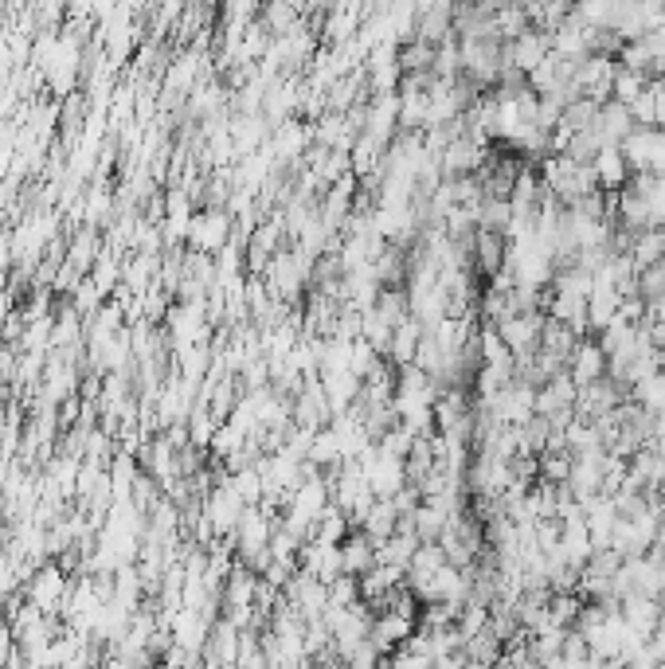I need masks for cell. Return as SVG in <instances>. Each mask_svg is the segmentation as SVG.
Wrapping results in <instances>:
<instances>
[{"label": "cell", "mask_w": 665, "mask_h": 669, "mask_svg": "<svg viewBox=\"0 0 665 669\" xmlns=\"http://www.w3.org/2000/svg\"><path fill=\"white\" fill-rule=\"evenodd\" d=\"M4 204H8V188L0 184V208H4Z\"/></svg>", "instance_id": "14"}, {"label": "cell", "mask_w": 665, "mask_h": 669, "mask_svg": "<svg viewBox=\"0 0 665 669\" xmlns=\"http://www.w3.org/2000/svg\"><path fill=\"white\" fill-rule=\"evenodd\" d=\"M646 87H650V79H646L642 71H626V67H619V71H615V87H611V102L630 106L638 94H646Z\"/></svg>", "instance_id": "8"}, {"label": "cell", "mask_w": 665, "mask_h": 669, "mask_svg": "<svg viewBox=\"0 0 665 669\" xmlns=\"http://www.w3.org/2000/svg\"><path fill=\"white\" fill-rule=\"evenodd\" d=\"M599 149H603V141L595 137V130H583L568 141V149H564V157L568 161H576V165H591L595 157H599Z\"/></svg>", "instance_id": "11"}, {"label": "cell", "mask_w": 665, "mask_h": 669, "mask_svg": "<svg viewBox=\"0 0 665 669\" xmlns=\"http://www.w3.org/2000/svg\"><path fill=\"white\" fill-rule=\"evenodd\" d=\"M231 239V220L220 208H208V212H196L192 223H188V243L196 247V255H220Z\"/></svg>", "instance_id": "1"}, {"label": "cell", "mask_w": 665, "mask_h": 669, "mask_svg": "<svg viewBox=\"0 0 665 669\" xmlns=\"http://www.w3.org/2000/svg\"><path fill=\"white\" fill-rule=\"evenodd\" d=\"M63 599V572L59 568H44L36 583H32V603L36 607H55Z\"/></svg>", "instance_id": "9"}, {"label": "cell", "mask_w": 665, "mask_h": 669, "mask_svg": "<svg viewBox=\"0 0 665 669\" xmlns=\"http://www.w3.org/2000/svg\"><path fill=\"white\" fill-rule=\"evenodd\" d=\"M595 118H599V106H595L591 98H576V102H568V106H564L560 126H564V130H572V134H583V130H591V126H595Z\"/></svg>", "instance_id": "10"}, {"label": "cell", "mask_w": 665, "mask_h": 669, "mask_svg": "<svg viewBox=\"0 0 665 669\" xmlns=\"http://www.w3.org/2000/svg\"><path fill=\"white\" fill-rule=\"evenodd\" d=\"M188 439L196 446H212V439H216V423H212V415L204 411V407H192V415H188Z\"/></svg>", "instance_id": "12"}, {"label": "cell", "mask_w": 665, "mask_h": 669, "mask_svg": "<svg viewBox=\"0 0 665 669\" xmlns=\"http://www.w3.org/2000/svg\"><path fill=\"white\" fill-rule=\"evenodd\" d=\"M630 263H634L638 274L650 267H658V263H665V227H650V231H642V235L634 239V247H630Z\"/></svg>", "instance_id": "7"}, {"label": "cell", "mask_w": 665, "mask_h": 669, "mask_svg": "<svg viewBox=\"0 0 665 669\" xmlns=\"http://www.w3.org/2000/svg\"><path fill=\"white\" fill-rule=\"evenodd\" d=\"M505 255H509V243H505V235H489V231H478L474 235V263L482 274H501L505 270Z\"/></svg>", "instance_id": "6"}, {"label": "cell", "mask_w": 665, "mask_h": 669, "mask_svg": "<svg viewBox=\"0 0 665 669\" xmlns=\"http://www.w3.org/2000/svg\"><path fill=\"white\" fill-rule=\"evenodd\" d=\"M376 153H380V141L376 137H360L356 141V149H353V169L356 173H372L376 169Z\"/></svg>", "instance_id": "13"}, {"label": "cell", "mask_w": 665, "mask_h": 669, "mask_svg": "<svg viewBox=\"0 0 665 669\" xmlns=\"http://www.w3.org/2000/svg\"><path fill=\"white\" fill-rule=\"evenodd\" d=\"M595 137L603 141V149L607 145H615V149H622V141L634 134V118H630V110L626 106H619V102H607V106H599V118H595Z\"/></svg>", "instance_id": "4"}, {"label": "cell", "mask_w": 665, "mask_h": 669, "mask_svg": "<svg viewBox=\"0 0 665 669\" xmlns=\"http://www.w3.org/2000/svg\"><path fill=\"white\" fill-rule=\"evenodd\" d=\"M568 376L576 380V388H591V384H599V380H607V353L599 349V341H579L572 360H568Z\"/></svg>", "instance_id": "3"}, {"label": "cell", "mask_w": 665, "mask_h": 669, "mask_svg": "<svg viewBox=\"0 0 665 669\" xmlns=\"http://www.w3.org/2000/svg\"><path fill=\"white\" fill-rule=\"evenodd\" d=\"M591 169H595V180H599L603 192H622L626 180H630V165H626L622 149H615V145L599 149V157L591 161Z\"/></svg>", "instance_id": "5"}, {"label": "cell", "mask_w": 665, "mask_h": 669, "mask_svg": "<svg viewBox=\"0 0 665 669\" xmlns=\"http://www.w3.org/2000/svg\"><path fill=\"white\" fill-rule=\"evenodd\" d=\"M169 329H173V345L177 353L200 345L208 337V313H204V302H180L169 310Z\"/></svg>", "instance_id": "2"}]
</instances>
